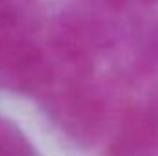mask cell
Listing matches in <instances>:
<instances>
[{"mask_svg":"<svg viewBox=\"0 0 158 156\" xmlns=\"http://www.w3.org/2000/svg\"><path fill=\"white\" fill-rule=\"evenodd\" d=\"M46 112L52 123L79 145L94 143L105 127L103 99L81 79L52 90L46 97Z\"/></svg>","mask_w":158,"mask_h":156,"instance_id":"1","label":"cell"},{"mask_svg":"<svg viewBox=\"0 0 158 156\" xmlns=\"http://www.w3.org/2000/svg\"><path fill=\"white\" fill-rule=\"evenodd\" d=\"M107 42L105 26L83 13H66L59 18L53 28L52 44L57 57L74 70V74L83 77L96 53Z\"/></svg>","mask_w":158,"mask_h":156,"instance_id":"2","label":"cell"},{"mask_svg":"<svg viewBox=\"0 0 158 156\" xmlns=\"http://www.w3.org/2000/svg\"><path fill=\"white\" fill-rule=\"evenodd\" d=\"M110 156H158V99L125 116Z\"/></svg>","mask_w":158,"mask_h":156,"instance_id":"3","label":"cell"},{"mask_svg":"<svg viewBox=\"0 0 158 156\" xmlns=\"http://www.w3.org/2000/svg\"><path fill=\"white\" fill-rule=\"evenodd\" d=\"M134 55L140 66L151 70L158 66V20L142 22L134 30Z\"/></svg>","mask_w":158,"mask_h":156,"instance_id":"4","label":"cell"},{"mask_svg":"<svg viewBox=\"0 0 158 156\" xmlns=\"http://www.w3.org/2000/svg\"><path fill=\"white\" fill-rule=\"evenodd\" d=\"M0 156H39L20 127L4 116H0Z\"/></svg>","mask_w":158,"mask_h":156,"instance_id":"5","label":"cell"},{"mask_svg":"<svg viewBox=\"0 0 158 156\" xmlns=\"http://www.w3.org/2000/svg\"><path fill=\"white\" fill-rule=\"evenodd\" d=\"M112 6H149L158 0H109Z\"/></svg>","mask_w":158,"mask_h":156,"instance_id":"6","label":"cell"}]
</instances>
